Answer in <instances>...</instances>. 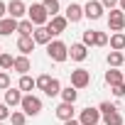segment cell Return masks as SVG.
<instances>
[{"instance_id":"cell-5","label":"cell","mask_w":125,"mask_h":125,"mask_svg":"<svg viewBox=\"0 0 125 125\" xmlns=\"http://www.w3.org/2000/svg\"><path fill=\"white\" fill-rule=\"evenodd\" d=\"M91 83V71L88 69H74L71 71V86L74 88H86Z\"/></svg>"},{"instance_id":"cell-36","label":"cell","mask_w":125,"mask_h":125,"mask_svg":"<svg viewBox=\"0 0 125 125\" xmlns=\"http://www.w3.org/2000/svg\"><path fill=\"white\" fill-rule=\"evenodd\" d=\"M101 5H103V8H110V10H115V5H120V0H101Z\"/></svg>"},{"instance_id":"cell-13","label":"cell","mask_w":125,"mask_h":125,"mask_svg":"<svg viewBox=\"0 0 125 125\" xmlns=\"http://www.w3.org/2000/svg\"><path fill=\"white\" fill-rule=\"evenodd\" d=\"M22 91L20 88H8L5 91V105H10V108H15V105H20L22 103Z\"/></svg>"},{"instance_id":"cell-1","label":"cell","mask_w":125,"mask_h":125,"mask_svg":"<svg viewBox=\"0 0 125 125\" xmlns=\"http://www.w3.org/2000/svg\"><path fill=\"white\" fill-rule=\"evenodd\" d=\"M27 20H30L34 27H47L52 17H49V12L44 10V5H42V3H34V5H30V8H27Z\"/></svg>"},{"instance_id":"cell-27","label":"cell","mask_w":125,"mask_h":125,"mask_svg":"<svg viewBox=\"0 0 125 125\" xmlns=\"http://www.w3.org/2000/svg\"><path fill=\"white\" fill-rule=\"evenodd\" d=\"M103 123H105V125H123V115L115 110V113H110V115H103Z\"/></svg>"},{"instance_id":"cell-38","label":"cell","mask_w":125,"mask_h":125,"mask_svg":"<svg viewBox=\"0 0 125 125\" xmlns=\"http://www.w3.org/2000/svg\"><path fill=\"white\" fill-rule=\"evenodd\" d=\"M64 125H81V123H79V120H76V118H74V120H66V123H64Z\"/></svg>"},{"instance_id":"cell-42","label":"cell","mask_w":125,"mask_h":125,"mask_svg":"<svg viewBox=\"0 0 125 125\" xmlns=\"http://www.w3.org/2000/svg\"><path fill=\"white\" fill-rule=\"evenodd\" d=\"M0 125H5V123H3V120H0Z\"/></svg>"},{"instance_id":"cell-23","label":"cell","mask_w":125,"mask_h":125,"mask_svg":"<svg viewBox=\"0 0 125 125\" xmlns=\"http://www.w3.org/2000/svg\"><path fill=\"white\" fill-rule=\"evenodd\" d=\"M17 88L30 93L32 88H37V79H32V76H27V74H25V76H20V83H17Z\"/></svg>"},{"instance_id":"cell-4","label":"cell","mask_w":125,"mask_h":125,"mask_svg":"<svg viewBox=\"0 0 125 125\" xmlns=\"http://www.w3.org/2000/svg\"><path fill=\"white\" fill-rule=\"evenodd\" d=\"M123 27H125V12H123L120 8L110 10V15H108V30H113V32H123Z\"/></svg>"},{"instance_id":"cell-35","label":"cell","mask_w":125,"mask_h":125,"mask_svg":"<svg viewBox=\"0 0 125 125\" xmlns=\"http://www.w3.org/2000/svg\"><path fill=\"white\" fill-rule=\"evenodd\" d=\"M10 115H12V113H10V105H5V103H0V120L5 123V120H8Z\"/></svg>"},{"instance_id":"cell-11","label":"cell","mask_w":125,"mask_h":125,"mask_svg":"<svg viewBox=\"0 0 125 125\" xmlns=\"http://www.w3.org/2000/svg\"><path fill=\"white\" fill-rule=\"evenodd\" d=\"M54 113H56V118H59L61 123H66V120H74V103H59Z\"/></svg>"},{"instance_id":"cell-7","label":"cell","mask_w":125,"mask_h":125,"mask_svg":"<svg viewBox=\"0 0 125 125\" xmlns=\"http://www.w3.org/2000/svg\"><path fill=\"white\" fill-rule=\"evenodd\" d=\"M79 123L81 125H98L101 123V110L98 108H83L81 115H79Z\"/></svg>"},{"instance_id":"cell-16","label":"cell","mask_w":125,"mask_h":125,"mask_svg":"<svg viewBox=\"0 0 125 125\" xmlns=\"http://www.w3.org/2000/svg\"><path fill=\"white\" fill-rule=\"evenodd\" d=\"M12 69H15L20 76H25V74L32 69V64H30V59H27L25 54H20V56H15V66H12Z\"/></svg>"},{"instance_id":"cell-40","label":"cell","mask_w":125,"mask_h":125,"mask_svg":"<svg viewBox=\"0 0 125 125\" xmlns=\"http://www.w3.org/2000/svg\"><path fill=\"white\" fill-rule=\"evenodd\" d=\"M123 81H125V71H123Z\"/></svg>"},{"instance_id":"cell-10","label":"cell","mask_w":125,"mask_h":125,"mask_svg":"<svg viewBox=\"0 0 125 125\" xmlns=\"http://www.w3.org/2000/svg\"><path fill=\"white\" fill-rule=\"evenodd\" d=\"M64 17L74 25V22H79V20H81V17H86V15H83V8H81L79 3H71V5L64 10Z\"/></svg>"},{"instance_id":"cell-9","label":"cell","mask_w":125,"mask_h":125,"mask_svg":"<svg viewBox=\"0 0 125 125\" xmlns=\"http://www.w3.org/2000/svg\"><path fill=\"white\" fill-rule=\"evenodd\" d=\"M49 32L52 34H61V32H66V27H69V20L64 17V15H56V17H52L49 20Z\"/></svg>"},{"instance_id":"cell-2","label":"cell","mask_w":125,"mask_h":125,"mask_svg":"<svg viewBox=\"0 0 125 125\" xmlns=\"http://www.w3.org/2000/svg\"><path fill=\"white\" fill-rule=\"evenodd\" d=\"M47 56H49L52 61H56V64H61V61H66V59H69V47H66L64 42L54 39V42L47 44Z\"/></svg>"},{"instance_id":"cell-31","label":"cell","mask_w":125,"mask_h":125,"mask_svg":"<svg viewBox=\"0 0 125 125\" xmlns=\"http://www.w3.org/2000/svg\"><path fill=\"white\" fill-rule=\"evenodd\" d=\"M98 110H101V115H110V113H115L118 108H115L113 103H108V101H103V103L98 105Z\"/></svg>"},{"instance_id":"cell-33","label":"cell","mask_w":125,"mask_h":125,"mask_svg":"<svg viewBox=\"0 0 125 125\" xmlns=\"http://www.w3.org/2000/svg\"><path fill=\"white\" fill-rule=\"evenodd\" d=\"M8 88H12L10 86V76L5 71H0V91H8Z\"/></svg>"},{"instance_id":"cell-22","label":"cell","mask_w":125,"mask_h":125,"mask_svg":"<svg viewBox=\"0 0 125 125\" xmlns=\"http://www.w3.org/2000/svg\"><path fill=\"white\" fill-rule=\"evenodd\" d=\"M105 83H108V86L123 83V71H118V69H108V71H105Z\"/></svg>"},{"instance_id":"cell-15","label":"cell","mask_w":125,"mask_h":125,"mask_svg":"<svg viewBox=\"0 0 125 125\" xmlns=\"http://www.w3.org/2000/svg\"><path fill=\"white\" fill-rule=\"evenodd\" d=\"M52 37H54V34L49 32V27H37V30H34V34H32V39H34L37 44H44V47L52 42Z\"/></svg>"},{"instance_id":"cell-18","label":"cell","mask_w":125,"mask_h":125,"mask_svg":"<svg viewBox=\"0 0 125 125\" xmlns=\"http://www.w3.org/2000/svg\"><path fill=\"white\" fill-rule=\"evenodd\" d=\"M34 44H37V42H34L32 37H17V49H20L25 56H27L30 52H34Z\"/></svg>"},{"instance_id":"cell-8","label":"cell","mask_w":125,"mask_h":125,"mask_svg":"<svg viewBox=\"0 0 125 125\" xmlns=\"http://www.w3.org/2000/svg\"><path fill=\"white\" fill-rule=\"evenodd\" d=\"M25 15H27V5L22 3V0H10V3H8V17L22 20Z\"/></svg>"},{"instance_id":"cell-37","label":"cell","mask_w":125,"mask_h":125,"mask_svg":"<svg viewBox=\"0 0 125 125\" xmlns=\"http://www.w3.org/2000/svg\"><path fill=\"white\" fill-rule=\"evenodd\" d=\"M5 15H8V5L0 0V20H5Z\"/></svg>"},{"instance_id":"cell-32","label":"cell","mask_w":125,"mask_h":125,"mask_svg":"<svg viewBox=\"0 0 125 125\" xmlns=\"http://www.w3.org/2000/svg\"><path fill=\"white\" fill-rule=\"evenodd\" d=\"M110 91H113V96H118V98H125V81H123V83H115V86H110Z\"/></svg>"},{"instance_id":"cell-41","label":"cell","mask_w":125,"mask_h":125,"mask_svg":"<svg viewBox=\"0 0 125 125\" xmlns=\"http://www.w3.org/2000/svg\"><path fill=\"white\" fill-rule=\"evenodd\" d=\"M0 54H3V47H0Z\"/></svg>"},{"instance_id":"cell-28","label":"cell","mask_w":125,"mask_h":125,"mask_svg":"<svg viewBox=\"0 0 125 125\" xmlns=\"http://www.w3.org/2000/svg\"><path fill=\"white\" fill-rule=\"evenodd\" d=\"M10 123H12V125H25V123H27V115H25L22 110H12V115H10Z\"/></svg>"},{"instance_id":"cell-21","label":"cell","mask_w":125,"mask_h":125,"mask_svg":"<svg viewBox=\"0 0 125 125\" xmlns=\"http://www.w3.org/2000/svg\"><path fill=\"white\" fill-rule=\"evenodd\" d=\"M34 25L30 22V20H20V25H17V32H20V37H32L34 34Z\"/></svg>"},{"instance_id":"cell-20","label":"cell","mask_w":125,"mask_h":125,"mask_svg":"<svg viewBox=\"0 0 125 125\" xmlns=\"http://www.w3.org/2000/svg\"><path fill=\"white\" fill-rule=\"evenodd\" d=\"M110 49H113V52H123V49H125V34H123V32L110 34Z\"/></svg>"},{"instance_id":"cell-3","label":"cell","mask_w":125,"mask_h":125,"mask_svg":"<svg viewBox=\"0 0 125 125\" xmlns=\"http://www.w3.org/2000/svg\"><path fill=\"white\" fill-rule=\"evenodd\" d=\"M20 108H22V113H25V115H39V113H42V101H39L37 96L27 93V96L22 98Z\"/></svg>"},{"instance_id":"cell-26","label":"cell","mask_w":125,"mask_h":125,"mask_svg":"<svg viewBox=\"0 0 125 125\" xmlns=\"http://www.w3.org/2000/svg\"><path fill=\"white\" fill-rule=\"evenodd\" d=\"M15 66V56L12 54H0V69H3V71H8V69H12Z\"/></svg>"},{"instance_id":"cell-14","label":"cell","mask_w":125,"mask_h":125,"mask_svg":"<svg viewBox=\"0 0 125 125\" xmlns=\"http://www.w3.org/2000/svg\"><path fill=\"white\" fill-rule=\"evenodd\" d=\"M17 25H20V20H12V17L0 20V37H8V34L17 32Z\"/></svg>"},{"instance_id":"cell-24","label":"cell","mask_w":125,"mask_h":125,"mask_svg":"<svg viewBox=\"0 0 125 125\" xmlns=\"http://www.w3.org/2000/svg\"><path fill=\"white\" fill-rule=\"evenodd\" d=\"M44 10L49 12V17H56L59 15V10H61V5H59V0H44Z\"/></svg>"},{"instance_id":"cell-6","label":"cell","mask_w":125,"mask_h":125,"mask_svg":"<svg viewBox=\"0 0 125 125\" xmlns=\"http://www.w3.org/2000/svg\"><path fill=\"white\" fill-rule=\"evenodd\" d=\"M103 5H101V0H88V3L83 5V15L88 17V20H101L103 17Z\"/></svg>"},{"instance_id":"cell-25","label":"cell","mask_w":125,"mask_h":125,"mask_svg":"<svg viewBox=\"0 0 125 125\" xmlns=\"http://www.w3.org/2000/svg\"><path fill=\"white\" fill-rule=\"evenodd\" d=\"M44 96H49V98H54V96H61V83H59V79H52V83L47 86Z\"/></svg>"},{"instance_id":"cell-19","label":"cell","mask_w":125,"mask_h":125,"mask_svg":"<svg viewBox=\"0 0 125 125\" xmlns=\"http://www.w3.org/2000/svg\"><path fill=\"white\" fill-rule=\"evenodd\" d=\"M76 98H79V88H74V86L61 88V103H76Z\"/></svg>"},{"instance_id":"cell-30","label":"cell","mask_w":125,"mask_h":125,"mask_svg":"<svg viewBox=\"0 0 125 125\" xmlns=\"http://www.w3.org/2000/svg\"><path fill=\"white\" fill-rule=\"evenodd\" d=\"M52 79H54V76H49V74H42V76L37 79V88H39V91H47V86L52 83Z\"/></svg>"},{"instance_id":"cell-12","label":"cell","mask_w":125,"mask_h":125,"mask_svg":"<svg viewBox=\"0 0 125 125\" xmlns=\"http://www.w3.org/2000/svg\"><path fill=\"white\" fill-rule=\"evenodd\" d=\"M69 56H71L74 61H83V59L88 56V47H86L83 42H79V44H71V47H69Z\"/></svg>"},{"instance_id":"cell-39","label":"cell","mask_w":125,"mask_h":125,"mask_svg":"<svg viewBox=\"0 0 125 125\" xmlns=\"http://www.w3.org/2000/svg\"><path fill=\"white\" fill-rule=\"evenodd\" d=\"M120 10H123V12H125V0H120Z\"/></svg>"},{"instance_id":"cell-17","label":"cell","mask_w":125,"mask_h":125,"mask_svg":"<svg viewBox=\"0 0 125 125\" xmlns=\"http://www.w3.org/2000/svg\"><path fill=\"white\" fill-rule=\"evenodd\" d=\"M105 61H108V66H110V69H118V66L125 64V54H123V52H108Z\"/></svg>"},{"instance_id":"cell-34","label":"cell","mask_w":125,"mask_h":125,"mask_svg":"<svg viewBox=\"0 0 125 125\" xmlns=\"http://www.w3.org/2000/svg\"><path fill=\"white\" fill-rule=\"evenodd\" d=\"M110 39H108V34L105 32H96V47H105Z\"/></svg>"},{"instance_id":"cell-29","label":"cell","mask_w":125,"mask_h":125,"mask_svg":"<svg viewBox=\"0 0 125 125\" xmlns=\"http://www.w3.org/2000/svg\"><path fill=\"white\" fill-rule=\"evenodd\" d=\"M83 44L86 47H96V30H86L83 32Z\"/></svg>"}]
</instances>
